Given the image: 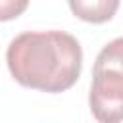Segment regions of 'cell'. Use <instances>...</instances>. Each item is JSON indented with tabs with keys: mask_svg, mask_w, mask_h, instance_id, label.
<instances>
[{
	"mask_svg": "<svg viewBox=\"0 0 123 123\" xmlns=\"http://www.w3.org/2000/svg\"><path fill=\"white\" fill-rule=\"evenodd\" d=\"M12 77L27 88L63 92L71 88L83 65L79 40L63 31H27L17 35L6 52Z\"/></svg>",
	"mask_w": 123,
	"mask_h": 123,
	"instance_id": "cell-1",
	"label": "cell"
},
{
	"mask_svg": "<svg viewBox=\"0 0 123 123\" xmlns=\"http://www.w3.org/2000/svg\"><path fill=\"white\" fill-rule=\"evenodd\" d=\"M88 104L100 123L123 121V71L113 67L92 69Z\"/></svg>",
	"mask_w": 123,
	"mask_h": 123,
	"instance_id": "cell-2",
	"label": "cell"
},
{
	"mask_svg": "<svg viewBox=\"0 0 123 123\" xmlns=\"http://www.w3.org/2000/svg\"><path fill=\"white\" fill-rule=\"evenodd\" d=\"M75 17L86 23H106L110 21L117 8L119 0H67Z\"/></svg>",
	"mask_w": 123,
	"mask_h": 123,
	"instance_id": "cell-3",
	"label": "cell"
},
{
	"mask_svg": "<svg viewBox=\"0 0 123 123\" xmlns=\"http://www.w3.org/2000/svg\"><path fill=\"white\" fill-rule=\"evenodd\" d=\"M100 67H113L123 71V37L113 38L100 50L94 62V69H100Z\"/></svg>",
	"mask_w": 123,
	"mask_h": 123,
	"instance_id": "cell-4",
	"label": "cell"
},
{
	"mask_svg": "<svg viewBox=\"0 0 123 123\" xmlns=\"http://www.w3.org/2000/svg\"><path fill=\"white\" fill-rule=\"evenodd\" d=\"M29 6V0H0V21H12L19 17Z\"/></svg>",
	"mask_w": 123,
	"mask_h": 123,
	"instance_id": "cell-5",
	"label": "cell"
}]
</instances>
